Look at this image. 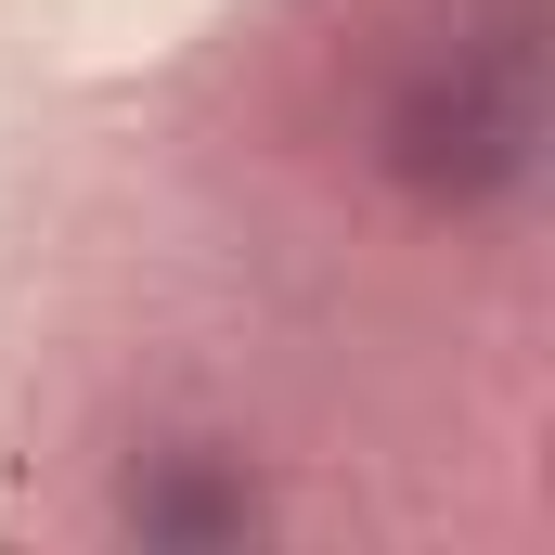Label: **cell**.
<instances>
[]
</instances>
